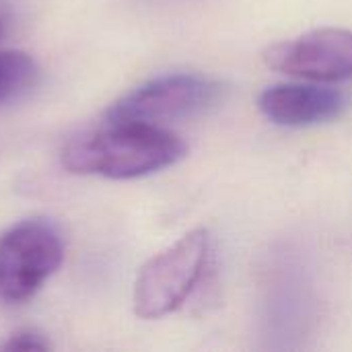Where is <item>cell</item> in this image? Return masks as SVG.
Masks as SVG:
<instances>
[{"instance_id": "1", "label": "cell", "mask_w": 352, "mask_h": 352, "mask_svg": "<svg viewBox=\"0 0 352 352\" xmlns=\"http://www.w3.org/2000/svg\"><path fill=\"white\" fill-rule=\"evenodd\" d=\"M186 153V142L163 126L107 120L103 128L72 138L62 165L76 175L136 179L175 165Z\"/></svg>"}, {"instance_id": "2", "label": "cell", "mask_w": 352, "mask_h": 352, "mask_svg": "<svg viewBox=\"0 0 352 352\" xmlns=\"http://www.w3.org/2000/svg\"><path fill=\"white\" fill-rule=\"evenodd\" d=\"M212 258V235L198 227L155 254L134 280V314L161 320L179 309L202 283Z\"/></svg>"}, {"instance_id": "3", "label": "cell", "mask_w": 352, "mask_h": 352, "mask_svg": "<svg viewBox=\"0 0 352 352\" xmlns=\"http://www.w3.org/2000/svg\"><path fill=\"white\" fill-rule=\"evenodd\" d=\"M227 97V87L210 76L179 72L153 78L109 105L107 120L163 126L190 120L217 109Z\"/></svg>"}, {"instance_id": "4", "label": "cell", "mask_w": 352, "mask_h": 352, "mask_svg": "<svg viewBox=\"0 0 352 352\" xmlns=\"http://www.w3.org/2000/svg\"><path fill=\"white\" fill-rule=\"evenodd\" d=\"M62 262L64 243L52 223H16L0 235V301H29Z\"/></svg>"}, {"instance_id": "5", "label": "cell", "mask_w": 352, "mask_h": 352, "mask_svg": "<svg viewBox=\"0 0 352 352\" xmlns=\"http://www.w3.org/2000/svg\"><path fill=\"white\" fill-rule=\"evenodd\" d=\"M262 309L264 336L274 342L272 346L295 349L309 334L316 320V293L297 256H280L268 268Z\"/></svg>"}, {"instance_id": "6", "label": "cell", "mask_w": 352, "mask_h": 352, "mask_svg": "<svg viewBox=\"0 0 352 352\" xmlns=\"http://www.w3.org/2000/svg\"><path fill=\"white\" fill-rule=\"evenodd\" d=\"M268 68L314 82L352 80V31L322 27L264 52Z\"/></svg>"}, {"instance_id": "7", "label": "cell", "mask_w": 352, "mask_h": 352, "mask_svg": "<svg viewBox=\"0 0 352 352\" xmlns=\"http://www.w3.org/2000/svg\"><path fill=\"white\" fill-rule=\"evenodd\" d=\"M346 107L349 99L342 91L305 82L272 85L258 97V109L262 116L268 122L287 128H303L336 120Z\"/></svg>"}, {"instance_id": "8", "label": "cell", "mask_w": 352, "mask_h": 352, "mask_svg": "<svg viewBox=\"0 0 352 352\" xmlns=\"http://www.w3.org/2000/svg\"><path fill=\"white\" fill-rule=\"evenodd\" d=\"M39 80V64L21 50L0 52V105L12 103L29 93Z\"/></svg>"}, {"instance_id": "9", "label": "cell", "mask_w": 352, "mask_h": 352, "mask_svg": "<svg viewBox=\"0 0 352 352\" xmlns=\"http://www.w3.org/2000/svg\"><path fill=\"white\" fill-rule=\"evenodd\" d=\"M50 342L35 330H21L8 336L2 344L0 351L8 352H29V351H47Z\"/></svg>"}]
</instances>
